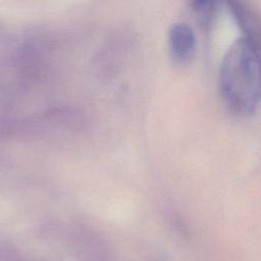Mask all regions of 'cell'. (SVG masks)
Listing matches in <instances>:
<instances>
[{
	"label": "cell",
	"mask_w": 261,
	"mask_h": 261,
	"mask_svg": "<svg viewBox=\"0 0 261 261\" xmlns=\"http://www.w3.org/2000/svg\"><path fill=\"white\" fill-rule=\"evenodd\" d=\"M218 87L227 109L242 117L253 115L261 104V52L247 38L238 39L220 64Z\"/></svg>",
	"instance_id": "cell-1"
},
{
	"label": "cell",
	"mask_w": 261,
	"mask_h": 261,
	"mask_svg": "<svg viewBox=\"0 0 261 261\" xmlns=\"http://www.w3.org/2000/svg\"><path fill=\"white\" fill-rule=\"evenodd\" d=\"M196 47V37L192 27L186 22L174 23L168 33V48L172 59L179 64L188 62Z\"/></svg>",
	"instance_id": "cell-2"
},
{
	"label": "cell",
	"mask_w": 261,
	"mask_h": 261,
	"mask_svg": "<svg viewBox=\"0 0 261 261\" xmlns=\"http://www.w3.org/2000/svg\"><path fill=\"white\" fill-rule=\"evenodd\" d=\"M233 14L247 38L261 52V17L244 4L230 0Z\"/></svg>",
	"instance_id": "cell-3"
},
{
	"label": "cell",
	"mask_w": 261,
	"mask_h": 261,
	"mask_svg": "<svg viewBox=\"0 0 261 261\" xmlns=\"http://www.w3.org/2000/svg\"><path fill=\"white\" fill-rule=\"evenodd\" d=\"M194 1V5L197 9L199 10H203L206 9L213 0H193Z\"/></svg>",
	"instance_id": "cell-4"
}]
</instances>
